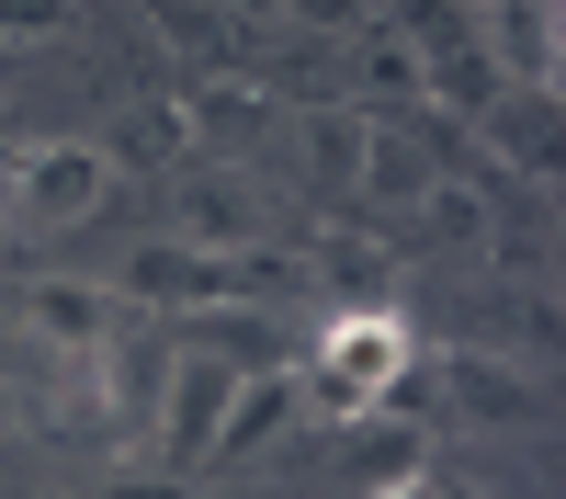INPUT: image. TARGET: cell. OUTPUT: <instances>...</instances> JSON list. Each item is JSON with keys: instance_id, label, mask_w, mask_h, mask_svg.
<instances>
[{"instance_id": "cell-1", "label": "cell", "mask_w": 566, "mask_h": 499, "mask_svg": "<svg viewBox=\"0 0 566 499\" xmlns=\"http://www.w3.org/2000/svg\"><path fill=\"white\" fill-rule=\"evenodd\" d=\"M419 363V341H408V318L397 306H328V330H317V352H306V397L328 408V420H363V408H386L397 397V375Z\"/></svg>"}, {"instance_id": "cell-2", "label": "cell", "mask_w": 566, "mask_h": 499, "mask_svg": "<svg viewBox=\"0 0 566 499\" xmlns=\"http://www.w3.org/2000/svg\"><path fill=\"white\" fill-rule=\"evenodd\" d=\"M114 205V148L103 136H23L0 159V216L23 227H91Z\"/></svg>"}, {"instance_id": "cell-3", "label": "cell", "mask_w": 566, "mask_h": 499, "mask_svg": "<svg viewBox=\"0 0 566 499\" xmlns=\"http://www.w3.org/2000/svg\"><path fill=\"white\" fill-rule=\"evenodd\" d=\"M227 397H239V363H216V352L181 341L170 375H159V408H148L170 477H216V420H227Z\"/></svg>"}, {"instance_id": "cell-4", "label": "cell", "mask_w": 566, "mask_h": 499, "mask_svg": "<svg viewBox=\"0 0 566 499\" xmlns=\"http://www.w3.org/2000/svg\"><path fill=\"white\" fill-rule=\"evenodd\" d=\"M216 295H239V250H193V239H136L114 272V306H148V318H193Z\"/></svg>"}, {"instance_id": "cell-5", "label": "cell", "mask_w": 566, "mask_h": 499, "mask_svg": "<svg viewBox=\"0 0 566 499\" xmlns=\"http://www.w3.org/2000/svg\"><path fill=\"white\" fill-rule=\"evenodd\" d=\"M419 103H363V159H352V205H419L442 181V159H431V136L408 125Z\"/></svg>"}, {"instance_id": "cell-6", "label": "cell", "mask_w": 566, "mask_h": 499, "mask_svg": "<svg viewBox=\"0 0 566 499\" xmlns=\"http://www.w3.org/2000/svg\"><path fill=\"white\" fill-rule=\"evenodd\" d=\"M442 386H453V420L476 432H533L544 420V375L510 352H442Z\"/></svg>"}, {"instance_id": "cell-7", "label": "cell", "mask_w": 566, "mask_h": 499, "mask_svg": "<svg viewBox=\"0 0 566 499\" xmlns=\"http://www.w3.org/2000/svg\"><path fill=\"white\" fill-rule=\"evenodd\" d=\"M170 239H193V250H261V181L250 170H193L181 181V227Z\"/></svg>"}, {"instance_id": "cell-8", "label": "cell", "mask_w": 566, "mask_h": 499, "mask_svg": "<svg viewBox=\"0 0 566 499\" xmlns=\"http://www.w3.org/2000/svg\"><path fill=\"white\" fill-rule=\"evenodd\" d=\"M114 318H125V306H114V284H23V330L57 352V363H80L91 341L114 330Z\"/></svg>"}, {"instance_id": "cell-9", "label": "cell", "mask_w": 566, "mask_h": 499, "mask_svg": "<svg viewBox=\"0 0 566 499\" xmlns=\"http://www.w3.org/2000/svg\"><path fill=\"white\" fill-rule=\"evenodd\" d=\"M306 272H317V284L340 295V306H386V295H397V250L374 239V227H317Z\"/></svg>"}, {"instance_id": "cell-10", "label": "cell", "mask_w": 566, "mask_h": 499, "mask_svg": "<svg viewBox=\"0 0 566 499\" xmlns=\"http://www.w3.org/2000/svg\"><path fill=\"white\" fill-rule=\"evenodd\" d=\"M306 408V386H295V363H261V375H239V397H227V420H216V466H239V454H261L283 420Z\"/></svg>"}, {"instance_id": "cell-11", "label": "cell", "mask_w": 566, "mask_h": 499, "mask_svg": "<svg viewBox=\"0 0 566 499\" xmlns=\"http://www.w3.org/2000/svg\"><path fill=\"white\" fill-rule=\"evenodd\" d=\"M386 34L408 45L419 69H442V58H464V45H488V34H476V0H397Z\"/></svg>"}, {"instance_id": "cell-12", "label": "cell", "mask_w": 566, "mask_h": 499, "mask_svg": "<svg viewBox=\"0 0 566 499\" xmlns=\"http://www.w3.org/2000/svg\"><path fill=\"white\" fill-rule=\"evenodd\" d=\"M181 114H193L205 148H250V136H261V91H250V80H205Z\"/></svg>"}, {"instance_id": "cell-13", "label": "cell", "mask_w": 566, "mask_h": 499, "mask_svg": "<svg viewBox=\"0 0 566 499\" xmlns=\"http://www.w3.org/2000/svg\"><path fill=\"white\" fill-rule=\"evenodd\" d=\"M306 148H317V181H340V194H352V159H363V103L317 114V136H306Z\"/></svg>"}, {"instance_id": "cell-14", "label": "cell", "mask_w": 566, "mask_h": 499, "mask_svg": "<svg viewBox=\"0 0 566 499\" xmlns=\"http://www.w3.org/2000/svg\"><path fill=\"white\" fill-rule=\"evenodd\" d=\"M69 23H80V0H0V45H45Z\"/></svg>"}, {"instance_id": "cell-15", "label": "cell", "mask_w": 566, "mask_h": 499, "mask_svg": "<svg viewBox=\"0 0 566 499\" xmlns=\"http://www.w3.org/2000/svg\"><path fill=\"white\" fill-rule=\"evenodd\" d=\"M103 499H193V477H170V466H125Z\"/></svg>"}, {"instance_id": "cell-16", "label": "cell", "mask_w": 566, "mask_h": 499, "mask_svg": "<svg viewBox=\"0 0 566 499\" xmlns=\"http://www.w3.org/2000/svg\"><path fill=\"white\" fill-rule=\"evenodd\" d=\"M363 499H442V477H419V466H408V477H374Z\"/></svg>"}, {"instance_id": "cell-17", "label": "cell", "mask_w": 566, "mask_h": 499, "mask_svg": "<svg viewBox=\"0 0 566 499\" xmlns=\"http://www.w3.org/2000/svg\"><path fill=\"white\" fill-rule=\"evenodd\" d=\"M193 499H272V488H193Z\"/></svg>"}, {"instance_id": "cell-18", "label": "cell", "mask_w": 566, "mask_h": 499, "mask_svg": "<svg viewBox=\"0 0 566 499\" xmlns=\"http://www.w3.org/2000/svg\"><path fill=\"white\" fill-rule=\"evenodd\" d=\"M306 12H352V0H306Z\"/></svg>"}, {"instance_id": "cell-19", "label": "cell", "mask_w": 566, "mask_h": 499, "mask_svg": "<svg viewBox=\"0 0 566 499\" xmlns=\"http://www.w3.org/2000/svg\"><path fill=\"white\" fill-rule=\"evenodd\" d=\"M442 499H476V488H453V477H442Z\"/></svg>"}]
</instances>
